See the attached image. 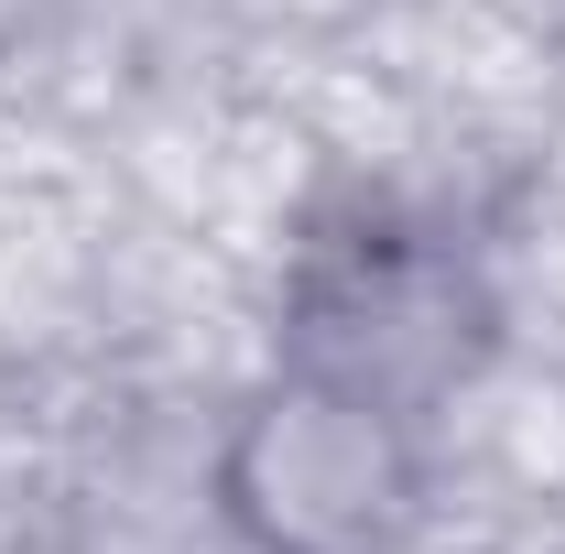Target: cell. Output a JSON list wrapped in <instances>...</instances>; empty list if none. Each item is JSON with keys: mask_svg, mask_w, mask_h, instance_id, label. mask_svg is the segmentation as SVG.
<instances>
[{"mask_svg": "<svg viewBox=\"0 0 565 554\" xmlns=\"http://www.w3.org/2000/svg\"><path fill=\"white\" fill-rule=\"evenodd\" d=\"M500 338H511L500 273L446 207L349 196V207L305 217V239L282 251L273 359L316 370V381H349V392H370L414 424L457 414L500 370Z\"/></svg>", "mask_w": 565, "mask_h": 554, "instance_id": "1", "label": "cell"}, {"mask_svg": "<svg viewBox=\"0 0 565 554\" xmlns=\"http://www.w3.org/2000/svg\"><path fill=\"white\" fill-rule=\"evenodd\" d=\"M446 479V424H414L349 381L282 370L228 403L207 446V511L228 554H414Z\"/></svg>", "mask_w": 565, "mask_h": 554, "instance_id": "2", "label": "cell"}]
</instances>
